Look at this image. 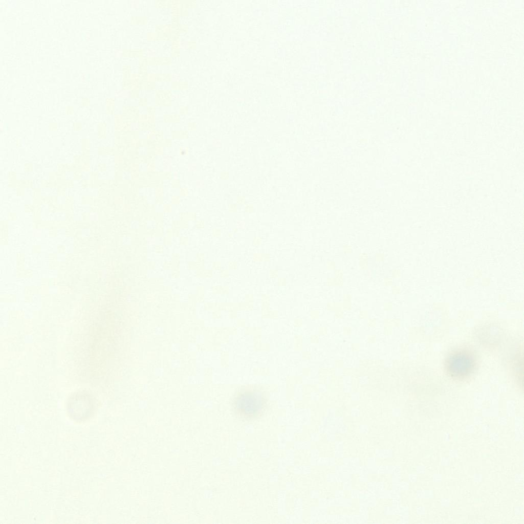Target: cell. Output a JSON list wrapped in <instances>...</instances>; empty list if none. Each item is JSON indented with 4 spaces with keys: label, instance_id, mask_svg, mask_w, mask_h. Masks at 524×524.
<instances>
[{
    "label": "cell",
    "instance_id": "3",
    "mask_svg": "<svg viewBox=\"0 0 524 524\" xmlns=\"http://www.w3.org/2000/svg\"><path fill=\"white\" fill-rule=\"evenodd\" d=\"M478 338L486 344H496L499 339L498 330L494 326H485L481 329L477 333Z\"/></svg>",
    "mask_w": 524,
    "mask_h": 524
},
{
    "label": "cell",
    "instance_id": "2",
    "mask_svg": "<svg viewBox=\"0 0 524 524\" xmlns=\"http://www.w3.org/2000/svg\"><path fill=\"white\" fill-rule=\"evenodd\" d=\"M476 360L474 355L468 350H459L451 353L445 362L448 374L454 379H465L474 371Z\"/></svg>",
    "mask_w": 524,
    "mask_h": 524
},
{
    "label": "cell",
    "instance_id": "1",
    "mask_svg": "<svg viewBox=\"0 0 524 524\" xmlns=\"http://www.w3.org/2000/svg\"><path fill=\"white\" fill-rule=\"evenodd\" d=\"M267 406L266 396L260 390L246 388L234 396L232 408L235 414L242 420L251 421L261 416Z\"/></svg>",
    "mask_w": 524,
    "mask_h": 524
}]
</instances>
